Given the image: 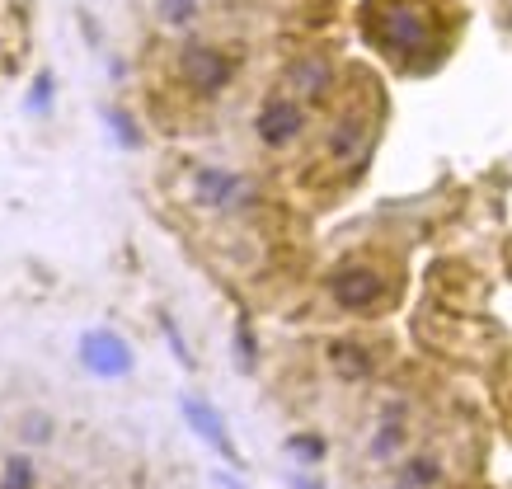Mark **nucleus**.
I'll return each instance as SVG.
<instances>
[{
    "mask_svg": "<svg viewBox=\"0 0 512 489\" xmlns=\"http://www.w3.org/2000/svg\"><path fill=\"white\" fill-rule=\"evenodd\" d=\"M442 485V461L437 457H409L400 466V485L395 489H433Z\"/></svg>",
    "mask_w": 512,
    "mask_h": 489,
    "instance_id": "9b49d317",
    "label": "nucleus"
},
{
    "mask_svg": "<svg viewBox=\"0 0 512 489\" xmlns=\"http://www.w3.org/2000/svg\"><path fill=\"white\" fill-rule=\"evenodd\" d=\"M367 142V123H362V113H339L325 132V156L329 160H357Z\"/></svg>",
    "mask_w": 512,
    "mask_h": 489,
    "instance_id": "9d476101",
    "label": "nucleus"
},
{
    "mask_svg": "<svg viewBox=\"0 0 512 489\" xmlns=\"http://www.w3.org/2000/svg\"><path fill=\"white\" fill-rule=\"evenodd\" d=\"M372 461H390V457H400L404 452V428L400 424H381L376 428V438H372Z\"/></svg>",
    "mask_w": 512,
    "mask_h": 489,
    "instance_id": "2eb2a0df",
    "label": "nucleus"
},
{
    "mask_svg": "<svg viewBox=\"0 0 512 489\" xmlns=\"http://www.w3.org/2000/svg\"><path fill=\"white\" fill-rule=\"evenodd\" d=\"M52 433H57V424H52V414H43V410H29L24 419H19V438L29 442V447L52 442Z\"/></svg>",
    "mask_w": 512,
    "mask_h": 489,
    "instance_id": "a211bd4d",
    "label": "nucleus"
},
{
    "mask_svg": "<svg viewBox=\"0 0 512 489\" xmlns=\"http://www.w3.org/2000/svg\"><path fill=\"white\" fill-rule=\"evenodd\" d=\"M306 127H311V109L296 95H268L264 104H259V113H254V137H259V146H268V151L296 146L306 137Z\"/></svg>",
    "mask_w": 512,
    "mask_h": 489,
    "instance_id": "39448f33",
    "label": "nucleus"
},
{
    "mask_svg": "<svg viewBox=\"0 0 512 489\" xmlns=\"http://www.w3.org/2000/svg\"><path fill=\"white\" fill-rule=\"evenodd\" d=\"M202 0H156V15L165 29H188L193 19H198Z\"/></svg>",
    "mask_w": 512,
    "mask_h": 489,
    "instance_id": "4468645a",
    "label": "nucleus"
},
{
    "mask_svg": "<svg viewBox=\"0 0 512 489\" xmlns=\"http://www.w3.org/2000/svg\"><path fill=\"white\" fill-rule=\"evenodd\" d=\"M282 452H287V457H296L301 466H320V461L329 457V442L320 438V433H292V438L282 442Z\"/></svg>",
    "mask_w": 512,
    "mask_h": 489,
    "instance_id": "f8f14e48",
    "label": "nucleus"
},
{
    "mask_svg": "<svg viewBox=\"0 0 512 489\" xmlns=\"http://www.w3.org/2000/svg\"><path fill=\"white\" fill-rule=\"evenodd\" d=\"M235 348H240V367L254 372V363H259V344H254V330H249L245 316L235 320Z\"/></svg>",
    "mask_w": 512,
    "mask_h": 489,
    "instance_id": "6ab92c4d",
    "label": "nucleus"
},
{
    "mask_svg": "<svg viewBox=\"0 0 512 489\" xmlns=\"http://www.w3.org/2000/svg\"><path fill=\"white\" fill-rule=\"evenodd\" d=\"M292 489H320V485H315L311 475H292Z\"/></svg>",
    "mask_w": 512,
    "mask_h": 489,
    "instance_id": "412c9836",
    "label": "nucleus"
},
{
    "mask_svg": "<svg viewBox=\"0 0 512 489\" xmlns=\"http://www.w3.org/2000/svg\"><path fill=\"white\" fill-rule=\"evenodd\" d=\"M76 353H80V367H85L90 377H99V381H123V377H132V367H137L132 344H127L118 330H109V325L80 334Z\"/></svg>",
    "mask_w": 512,
    "mask_h": 489,
    "instance_id": "423d86ee",
    "label": "nucleus"
},
{
    "mask_svg": "<svg viewBox=\"0 0 512 489\" xmlns=\"http://www.w3.org/2000/svg\"><path fill=\"white\" fill-rule=\"evenodd\" d=\"M52 90H57V76L52 71H38L29 85V99H24V109L38 118V113H52Z\"/></svg>",
    "mask_w": 512,
    "mask_h": 489,
    "instance_id": "dca6fc26",
    "label": "nucleus"
},
{
    "mask_svg": "<svg viewBox=\"0 0 512 489\" xmlns=\"http://www.w3.org/2000/svg\"><path fill=\"white\" fill-rule=\"evenodd\" d=\"M325 292L348 316H372L376 306L390 297V283H386V273L372 269V264H343L339 273H329Z\"/></svg>",
    "mask_w": 512,
    "mask_h": 489,
    "instance_id": "7ed1b4c3",
    "label": "nucleus"
},
{
    "mask_svg": "<svg viewBox=\"0 0 512 489\" xmlns=\"http://www.w3.org/2000/svg\"><path fill=\"white\" fill-rule=\"evenodd\" d=\"M33 485H38V471H33V461L24 457V452L5 457V466H0V489H33Z\"/></svg>",
    "mask_w": 512,
    "mask_h": 489,
    "instance_id": "ddd939ff",
    "label": "nucleus"
},
{
    "mask_svg": "<svg viewBox=\"0 0 512 489\" xmlns=\"http://www.w3.org/2000/svg\"><path fill=\"white\" fill-rule=\"evenodd\" d=\"M188 189H193V203L202 212H217V217H235V212H249L259 203L254 179L240 170H226V165H198L193 179H188Z\"/></svg>",
    "mask_w": 512,
    "mask_h": 489,
    "instance_id": "f03ea898",
    "label": "nucleus"
},
{
    "mask_svg": "<svg viewBox=\"0 0 512 489\" xmlns=\"http://www.w3.org/2000/svg\"><path fill=\"white\" fill-rule=\"evenodd\" d=\"M367 38L386 52V62L414 66V57H428L437 38V15L428 0H367Z\"/></svg>",
    "mask_w": 512,
    "mask_h": 489,
    "instance_id": "f257e3e1",
    "label": "nucleus"
},
{
    "mask_svg": "<svg viewBox=\"0 0 512 489\" xmlns=\"http://www.w3.org/2000/svg\"><path fill=\"white\" fill-rule=\"evenodd\" d=\"M287 95H296L301 104H320V99L334 95V66L325 62V57H296L292 66H287Z\"/></svg>",
    "mask_w": 512,
    "mask_h": 489,
    "instance_id": "6e6552de",
    "label": "nucleus"
},
{
    "mask_svg": "<svg viewBox=\"0 0 512 489\" xmlns=\"http://www.w3.org/2000/svg\"><path fill=\"white\" fill-rule=\"evenodd\" d=\"M160 330H165V339H170V348H174V358H179V367H193V348L184 344V334H179V320L160 316Z\"/></svg>",
    "mask_w": 512,
    "mask_h": 489,
    "instance_id": "aec40b11",
    "label": "nucleus"
},
{
    "mask_svg": "<svg viewBox=\"0 0 512 489\" xmlns=\"http://www.w3.org/2000/svg\"><path fill=\"white\" fill-rule=\"evenodd\" d=\"M235 71H240V66H235L231 52L212 48V43H188V48L179 52V80L202 99H217L221 90H231Z\"/></svg>",
    "mask_w": 512,
    "mask_h": 489,
    "instance_id": "20e7f679",
    "label": "nucleus"
},
{
    "mask_svg": "<svg viewBox=\"0 0 512 489\" xmlns=\"http://www.w3.org/2000/svg\"><path fill=\"white\" fill-rule=\"evenodd\" d=\"M508 278H512V259H508Z\"/></svg>",
    "mask_w": 512,
    "mask_h": 489,
    "instance_id": "4be33fe9",
    "label": "nucleus"
},
{
    "mask_svg": "<svg viewBox=\"0 0 512 489\" xmlns=\"http://www.w3.org/2000/svg\"><path fill=\"white\" fill-rule=\"evenodd\" d=\"M104 123L113 127V142H118V146H127V151H137V146H141V127L132 123V113L104 109Z\"/></svg>",
    "mask_w": 512,
    "mask_h": 489,
    "instance_id": "f3484780",
    "label": "nucleus"
},
{
    "mask_svg": "<svg viewBox=\"0 0 512 489\" xmlns=\"http://www.w3.org/2000/svg\"><path fill=\"white\" fill-rule=\"evenodd\" d=\"M325 358L334 367V377H343V381H367L376 372V353L367 344H357V339H334L325 348Z\"/></svg>",
    "mask_w": 512,
    "mask_h": 489,
    "instance_id": "1a4fd4ad",
    "label": "nucleus"
},
{
    "mask_svg": "<svg viewBox=\"0 0 512 489\" xmlns=\"http://www.w3.org/2000/svg\"><path fill=\"white\" fill-rule=\"evenodd\" d=\"M179 410H184L188 428H193V433H198V438L207 442V447H212V452H217L221 461H231L235 471H245V457L235 452V442H231V428H226V419H221V414L212 410V405H207L202 395H184V400H179Z\"/></svg>",
    "mask_w": 512,
    "mask_h": 489,
    "instance_id": "0eeeda50",
    "label": "nucleus"
}]
</instances>
